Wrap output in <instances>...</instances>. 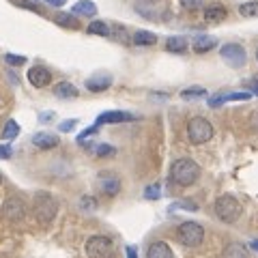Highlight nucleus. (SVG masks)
<instances>
[{"label":"nucleus","mask_w":258,"mask_h":258,"mask_svg":"<svg viewBox=\"0 0 258 258\" xmlns=\"http://www.w3.org/2000/svg\"><path fill=\"white\" fill-rule=\"evenodd\" d=\"M200 176V166L196 164L194 159H187V157H181L172 161L170 166V181L179 187H187V185H194L198 181Z\"/></svg>","instance_id":"nucleus-1"},{"label":"nucleus","mask_w":258,"mask_h":258,"mask_svg":"<svg viewBox=\"0 0 258 258\" xmlns=\"http://www.w3.org/2000/svg\"><path fill=\"white\" fill-rule=\"evenodd\" d=\"M32 211H35V217L41 224H50L56 213H58V203L52 194L47 191H39L35 194V203H32Z\"/></svg>","instance_id":"nucleus-2"},{"label":"nucleus","mask_w":258,"mask_h":258,"mask_svg":"<svg viewBox=\"0 0 258 258\" xmlns=\"http://www.w3.org/2000/svg\"><path fill=\"white\" fill-rule=\"evenodd\" d=\"M213 213L220 222H226V224H232L239 220L241 215V205L239 200L235 196H230V194H224V196H220L215 200L213 205Z\"/></svg>","instance_id":"nucleus-3"},{"label":"nucleus","mask_w":258,"mask_h":258,"mask_svg":"<svg viewBox=\"0 0 258 258\" xmlns=\"http://www.w3.org/2000/svg\"><path fill=\"white\" fill-rule=\"evenodd\" d=\"M176 239L185 247H198L205 241V228L198 222H183L176 228Z\"/></svg>","instance_id":"nucleus-4"},{"label":"nucleus","mask_w":258,"mask_h":258,"mask_svg":"<svg viewBox=\"0 0 258 258\" xmlns=\"http://www.w3.org/2000/svg\"><path fill=\"white\" fill-rule=\"evenodd\" d=\"M86 258H114V243L106 235H93L84 245Z\"/></svg>","instance_id":"nucleus-5"},{"label":"nucleus","mask_w":258,"mask_h":258,"mask_svg":"<svg viewBox=\"0 0 258 258\" xmlns=\"http://www.w3.org/2000/svg\"><path fill=\"white\" fill-rule=\"evenodd\" d=\"M187 138L191 144H205L213 138V125L203 116H194L187 123Z\"/></svg>","instance_id":"nucleus-6"},{"label":"nucleus","mask_w":258,"mask_h":258,"mask_svg":"<svg viewBox=\"0 0 258 258\" xmlns=\"http://www.w3.org/2000/svg\"><path fill=\"white\" fill-rule=\"evenodd\" d=\"M220 56L230 64V67H243L245 60H247L245 47L239 45V43H226L220 50Z\"/></svg>","instance_id":"nucleus-7"},{"label":"nucleus","mask_w":258,"mask_h":258,"mask_svg":"<svg viewBox=\"0 0 258 258\" xmlns=\"http://www.w3.org/2000/svg\"><path fill=\"white\" fill-rule=\"evenodd\" d=\"M3 215L11 222H20L26 217V205H24L20 198H9L3 205Z\"/></svg>","instance_id":"nucleus-8"},{"label":"nucleus","mask_w":258,"mask_h":258,"mask_svg":"<svg viewBox=\"0 0 258 258\" xmlns=\"http://www.w3.org/2000/svg\"><path fill=\"white\" fill-rule=\"evenodd\" d=\"M99 187L101 191L106 194V196H116V194L120 191V179L116 174H112V172H103L99 174Z\"/></svg>","instance_id":"nucleus-9"},{"label":"nucleus","mask_w":258,"mask_h":258,"mask_svg":"<svg viewBox=\"0 0 258 258\" xmlns=\"http://www.w3.org/2000/svg\"><path fill=\"white\" fill-rule=\"evenodd\" d=\"M136 116L129 114V112H120V110H110V112H101L99 118H97V125H112V123H127V120H134Z\"/></svg>","instance_id":"nucleus-10"},{"label":"nucleus","mask_w":258,"mask_h":258,"mask_svg":"<svg viewBox=\"0 0 258 258\" xmlns=\"http://www.w3.org/2000/svg\"><path fill=\"white\" fill-rule=\"evenodd\" d=\"M28 82L37 88H45L52 82V74L45 67H30L28 69Z\"/></svg>","instance_id":"nucleus-11"},{"label":"nucleus","mask_w":258,"mask_h":258,"mask_svg":"<svg viewBox=\"0 0 258 258\" xmlns=\"http://www.w3.org/2000/svg\"><path fill=\"white\" fill-rule=\"evenodd\" d=\"M58 136L56 134H47V132H39L32 136V144H35L37 149H41V151H50L54 147H58Z\"/></svg>","instance_id":"nucleus-12"},{"label":"nucleus","mask_w":258,"mask_h":258,"mask_svg":"<svg viewBox=\"0 0 258 258\" xmlns=\"http://www.w3.org/2000/svg\"><path fill=\"white\" fill-rule=\"evenodd\" d=\"M147 258H174V254L166 241H153L147 249Z\"/></svg>","instance_id":"nucleus-13"},{"label":"nucleus","mask_w":258,"mask_h":258,"mask_svg":"<svg viewBox=\"0 0 258 258\" xmlns=\"http://www.w3.org/2000/svg\"><path fill=\"white\" fill-rule=\"evenodd\" d=\"M194 52L198 54H205V52H211L213 47L217 45V39L213 35H198L196 39H194Z\"/></svg>","instance_id":"nucleus-14"},{"label":"nucleus","mask_w":258,"mask_h":258,"mask_svg":"<svg viewBox=\"0 0 258 258\" xmlns=\"http://www.w3.org/2000/svg\"><path fill=\"white\" fill-rule=\"evenodd\" d=\"M110 84H112V78L110 76H93V78L86 80V88L91 93H103V91H108Z\"/></svg>","instance_id":"nucleus-15"},{"label":"nucleus","mask_w":258,"mask_h":258,"mask_svg":"<svg viewBox=\"0 0 258 258\" xmlns=\"http://www.w3.org/2000/svg\"><path fill=\"white\" fill-rule=\"evenodd\" d=\"M205 20L209 24H220V22H224L226 20V7L224 5H217V3L209 5L207 9H205Z\"/></svg>","instance_id":"nucleus-16"},{"label":"nucleus","mask_w":258,"mask_h":258,"mask_svg":"<svg viewBox=\"0 0 258 258\" xmlns=\"http://www.w3.org/2000/svg\"><path fill=\"white\" fill-rule=\"evenodd\" d=\"M71 13L74 15H86V18H95L97 15V5L91 3V0H80V3L74 5Z\"/></svg>","instance_id":"nucleus-17"},{"label":"nucleus","mask_w":258,"mask_h":258,"mask_svg":"<svg viewBox=\"0 0 258 258\" xmlns=\"http://www.w3.org/2000/svg\"><path fill=\"white\" fill-rule=\"evenodd\" d=\"M54 22L58 24V26H62V28H71V30H78L80 28V20L76 18L74 13H56Z\"/></svg>","instance_id":"nucleus-18"},{"label":"nucleus","mask_w":258,"mask_h":258,"mask_svg":"<svg viewBox=\"0 0 258 258\" xmlns=\"http://www.w3.org/2000/svg\"><path fill=\"white\" fill-rule=\"evenodd\" d=\"M54 95L58 99H74V97H78V88L71 82H60V84H56Z\"/></svg>","instance_id":"nucleus-19"},{"label":"nucleus","mask_w":258,"mask_h":258,"mask_svg":"<svg viewBox=\"0 0 258 258\" xmlns=\"http://www.w3.org/2000/svg\"><path fill=\"white\" fill-rule=\"evenodd\" d=\"M134 43L138 45V47L155 45V43H157V37L153 35V32H149V30H138V32L134 35Z\"/></svg>","instance_id":"nucleus-20"},{"label":"nucleus","mask_w":258,"mask_h":258,"mask_svg":"<svg viewBox=\"0 0 258 258\" xmlns=\"http://www.w3.org/2000/svg\"><path fill=\"white\" fill-rule=\"evenodd\" d=\"M224 258H249V252L243 243H230L226 247Z\"/></svg>","instance_id":"nucleus-21"},{"label":"nucleus","mask_w":258,"mask_h":258,"mask_svg":"<svg viewBox=\"0 0 258 258\" xmlns=\"http://www.w3.org/2000/svg\"><path fill=\"white\" fill-rule=\"evenodd\" d=\"M86 32H88V35H97V37H110V35H112V30H110L108 24H106V22H99V20L88 24Z\"/></svg>","instance_id":"nucleus-22"},{"label":"nucleus","mask_w":258,"mask_h":258,"mask_svg":"<svg viewBox=\"0 0 258 258\" xmlns=\"http://www.w3.org/2000/svg\"><path fill=\"white\" fill-rule=\"evenodd\" d=\"M166 47H168V52L183 54L185 50H187V41H185V37H170L166 41Z\"/></svg>","instance_id":"nucleus-23"},{"label":"nucleus","mask_w":258,"mask_h":258,"mask_svg":"<svg viewBox=\"0 0 258 258\" xmlns=\"http://www.w3.org/2000/svg\"><path fill=\"white\" fill-rule=\"evenodd\" d=\"M18 134H20V125L15 123L13 118H9L5 123V127H3V140H15L18 138Z\"/></svg>","instance_id":"nucleus-24"},{"label":"nucleus","mask_w":258,"mask_h":258,"mask_svg":"<svg viewBox=\"0 0 258 258\" xmlns=\"http://www.w3.org/2000/svg\"><path fill=\"white\" fill-rule=\"evenodd\" d=\"M239 13L245 15V18H256L258 15V3L254 0V3H243L239 7Z\"/></svg>","instance_id":"nucleus-25"},{"label":"nucleus","mask_w":258,"mask_h":258,"mask_svg":"<svg viewBox=\"0 0 258 258\" xmlns=\"http://www.w3.org/2000/svg\"><path fill=\"white\" fill-rule=\"evenodd\" d=\"M249 97H252V93H247V91H243V93H228V95L222 93V101L224 103L226 101H247Z\"/></svg>","instance_id":"nucleus-26"},{"label":"nucleus","mask_w":258,"mask_h":258,"mask_svg":"<svg viewBox=\"0 0 258 258\" xmlns=\"http://www.w3.org/2000/svg\"><path fill=\"white\" fill-rule=\"evenodd\" d=\"M144 198H147V200H157V198H161V187H159V183L149 185V187L144 189Z\"/></svg>","instance_id":"nucleus-27"},{"label":"nucleus","mask_w":258,"mask_h":258,"mask_svg":"<svg viewBox=\"0 0 258 258\" xmlns=\"http://www.w3.org/2000/svg\"><path fill=\"white\" fill-rule=\"evenodd\" d=\"M205 95H207L205 88H185V91H181L183 99H194V97H205Z\"/></svg>","instance_id":"nucleus-28"},{"label":"nucleus","mask_w":258,"mask_h":258,"mask_svg":"<svg viewBox=\"0 0 258 258\" xmlns=\"http://www.w3.org/2000/svg\"><path fill=\"white\" fill-rule=\"evenodd\" d=\"M114 147H112V144H99V147L95 149V153H97V157H112L114 155Z\"/></svg>","instance_id":"nucleus-29"},{"label":"nucleus","mask_w":258,"mask_h":258,"mask_svg":"<svg viewBox=\"0 0 258 258\" xmlns=\"http://www.w3.org/2000/svg\"><path fill=\"white\" fill-rule=\"evenodd\" d=\"M28 58L26 56H15V54H5V62L11 64V67H18V64H24Z\"/></svg>","instance_id":"nucleus-30"},{"label":"nucleus","mask_w":258,"mask_h":258,"mask_svg":"<svg viewBox=\"0 0 258 258\" xmlns=\"http://www.w3.org/2000/svg\"><path fill=\"white\" fill-rule=\"evenodd\" d=\"M80 207H82L84 211H95V209H97V200L93 196H84L82 200H80Z\"/></svg>","instance_id":"nucleus-31"},{"label":"nucleus","mask_w":258,"mask_h":258,"mask_svg":"<svg viewBox=\"0 0 258 258\" xmlns=\"http://www.w3.org/2000/svg\"><path fill=\"white\" fill-rule=\"evenodd\" d=\"M181 7L187 11H198L203 7V0H181Z\"/></svg>","instance_id":"nucleus-32"},{"label":"nucleus","mask_w":258,"mask_h":258,"mask_svg":"<svg viewBox=\"0 0 258 258\" xmlns=\"http://www.w3.org/2000/svg\"><path fill=\"white\" fill-rule=\"evenodd\" d=\"M174 209H189V211H198V205H194L191 200H181L179 205H172L170 211H174Z\"/></svg>","instance_id":"nucleus-33"},{"label":"nucleus","mask_w":258,"mask_h":258,"mask_svg":"<svg viewBox=\"0 0 258 258\" xmlns=\"http://www.w3.org/2000/svg\"><path fill=\"white\" fill-rule=\"evenodd\" d=\"M76 123H78V120H62V123L58 125V129H60V132H71V129L76 127Z\"/></svg>","instance_id":"nucleus-34"},{"label":"nucleus","mask_w":258,"mask_h":258,"mask_svg":"<svg viewBox=\"0 0 258 258\" xmlns=\"http://www.w3.org/2000/svg\"><path fill=\"white\" fill-rule=\"evenodd\" d=\"M11 147H9V144H3V147H0V159H9L11 157Z\"/></svg>","instance_id":"nucleus-35"},{"label":"nucleus","mask_w":258,"mask_h":258,"mask_svg":"<svg viewBox=\"0 0 258 258\" xmlns=\"http://www.w3.org/2000/svg\"><path fill=\"white\" fill-rule=\"evenodd\" d=\"M52 118H54V112H41V114H39V120H41V123H50Z\"/></svg>","instance_id":"nucleus-36"},{"label":"nucleus","mask_w":258,"mask_h":258,"mask_svg":"<svg viewBox=\"0 0 258 258\" xmlns=\"http://www.w3.org/2000/svg\"><path fill=\"white\" fill-rule=\"evenodd\" d=\"M127 258H138V249L134 245H127Z\"/></svg>","instance_id":"nucleus-37"},{"label":"nucleus","mask_w":258,"mask_h":258,"mask_svg":"<svg viewBox=\"0 0 258 258\" xmlns=\"http://www.w3.org/2000/svg\"><path fill=\"white\" fill-rule=\"evenodd\" d=\"M47 5H52V7H62L64 3H67V0H45Z\"/></svg>","instance_id":"nucleus-38"},{"label":"nucleus","mask_w":258,"mask_h":258,"mask_svg":"<svg viewBox=\"0 0 258 258\" xmlns=\"http://www.w3.org/2000/svg\"><path fill=\"white\" fill-rule=\"evenodd\" d=\"M252 249H254V252H258V241H252Z\"/></svg>","instance_id":"nucleus-39"},{"label":"nucleus","mask_w":258,"mask_h":258,"mask_svg":"<svg viewBox=\"0 0 258 258\" xmlns=\"http://www.w3.org/2000/svg\"><path fill=\"white\" fill-rule=\"evenodd\" d=\"M254 93H256V95H258V86H256V88H254Z\"/></svg>","instance_id":"nucleus-40"},{"label":"nucleus","mask_w":258,"mask_h":258,"mask_svg":"<svg viewBox=\"0 0 258 258\" xmlns=\"http://www.w3.org/2000/svg\"><path fill=\"white\" fill-rule=\"evenodd\" d=\"M0 185H3V176H0Z\"/></svg>","instance_id":"nucleus-41"},{"label":"nucleus","mask_w":258,"mask_h":258,"mask_svg":"<svg viewBox=\"0 0 258 258\" xmlns=\"http://www.w3.org/2000/svg\"><path fill=\"white\" fill-rule=\"evenodd\" d=\"M256 60H258V50H256Z\"/></svg>","instance_id":"nucleus-42"},{"label":"nucleus","mask_w":258,"mask_h":258,"mask_svg":"<svg viewBox=\"0 0 258 258\" xmlns=\"http://www.w3.org/2000/svg\"><path fill=\"white\" fill-rule=\"evenodd\" d=\"M147 3H151V0H147Z\"/></svg>","instance_id":"nucleus-43"}]
</instances>
